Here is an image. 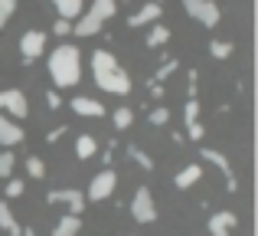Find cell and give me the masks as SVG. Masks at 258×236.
<instances>
[{"instance_id": "cell-1", "label": "cell", "mask_w": 258, "mask_h": 236, "mask_svg": "<svg viewBox=\"0 0 258 236\" xmlns=\"http://www.w3.org/2000/svg\"><path fill=\"white\" fill-rule=\"evenodd\" d=\"M92 76L101 92H111V96H127L131 92V76L121 69V63L108 50L92 53Z\"/></svg>"}, {"instance_id": "cell-2", "label": "cell", "mask_w": 258, "mask_h": 236, "mask_svg": "<svg viewBox=\"0 0 258 236\" xmlns=\"http://www.w3.org/2000/svg\"><path fill=\"white\" fill-rule=\"evenodd\" d=\"M49 76L59 89H72L82 79V59H79V50L72 43H62L49 53Z\"/></svg>"}, {"instance_id": "cell-3", "label": "cell", "mask_w": 258, "mask_h": 236, "mask_svg": "<svg viewBox=\"0 0 258 236\" xmlns=\"http://www.w3.org/2000/svg\"><path fill=\"white\" fill-rule=\"evenodd\" d=\"M114 13H118V0H95L92 10H88L76 26H72V33H76V36H95V33L101 30V23L111 20Z\"/></svg>"}, {"instance_id": "cell-4", "label": "cell", "mask_w": 258, "mask_h": 236, "mask_svg": "<svg viewBox=\"0 0 258 236\" xmlns=\"http://www.w3.org/2000/svg\"><path fill=\"white\" fill-rule=\"evenodd\" d=\"M131 217L138 223H154L157 220V207H154V194L147 187H138L131 197Z\"/></svg>"}, {"instance_id": "cell-5", "label": "cell", "mask_w": 258, "mask_h": 236, "mask_svg": "<svg viewBox=\"0 0 258 236\" xmlns=\"http://www.w3.org/2000/svg\"><path fill=\"white\" fill-rule=\"evenodd\" d=\"M114 184H118V174H114L111 167L98 171V174L92 177V184H88V194H85V200H95V204L108 200V197L114 194Z\"/></svg>"}, {"instance_id": "cell-6", "label": "cell", "mask_w": 258, "mask_h": 236, "mask_svg": "<svg viewBox=\"0 0 258 236\" xmlns=\"http://www.w3.org/2000/svg\"><path fill=\"white\" fill-rule=\"evenodd\" d=\"M183 7H186V13L196 20V23H203L206 30H213L216 23H219V7L213 4V0H183Z\"/></svg>"}, {"instance_id": "cell-7", "label": "cell", "mask_w": 258, "mask_h": 236, "mask_svg": "<svg viewBox=\"0 0 258 236\" xmlns=\"http://www.w3.org/2000/svg\"><path fill=\"white\" fill-rule=\"evenodd\" d=\"M0 112L7 118H26L30 115V99L20 89H4L0 92Z\"/></svg>"}, {"instance_id": "cell-8", "label": "cell", "mask_w": 258, "mask_h": 236, "mask_svg": "<svg viewBox=\"0 0 258 236\" xmlns=\"http://www.w3.org/2000/svg\"><path fill=\"white\" fill-rule=\"evenodd\" d=\"M46 50V33L43 30H30L20 36V53H23V66H30L33 59H39Z\"/></svg>"}, {"instance_id": "cell-9", "label": "cell", "mask_w": 258, "mask_h": 236, "mask_svg": "<svg viewBox=\"0 0 258 236\" xmlns=\"http://www.w3.org/2000/svg\"><path fill=\"white\" fill-rule=\"evenodd\" d=\"M46 200H49V204H66V207L72 210V217H79V213L85 210V194H82V191H72V187L49 191V194H46Z\"/></svg>"}, {"instance_id": "cell-10", "label": "cell", "mask_w": 258, "mask_h": 236, "mask_svg": "<svg viewBox=\"0 0 258 236\" xmlns=\"http://www.w3.org/2000/svg\"><path fill=\"white\" fill-rule=\"evenodd\" d=\"M200 158H206L209 164H216L222 174H226V187H229L232 194L239 191V180H235V174H232V164H229V158H226L222 151H216V148H203V154H200Z\"/></svg>"}, {"instance_id": "cell-11", "label": "cell", "mask_w": 258, "mask_h": 236, "mask_svg": "<svg viewBox=\"0 0 258 236\" xmlns=\"http://www.w3.org/2000/svg\"><path fill=\"white\" fill-rule=\"evenodd\" d=\"M206 226H209V236H229L235 226H239V217H235L232 210H219V213L209 217Z\"/></svg>"}, {"instance_id": "cell-12", "label": "cell", "mask_w": 258, "mask_h": 236, "mask_svg": "<svg viewBox=\"0 0 258 236\" xmlns=\"http://www.w3.org/2000/svg\"><path fill=\"white\" fill-rule=\"evenodd\" d=\"M160 13H164V7L154 4V0H147V4L141 7L138 13L127 20V26H151V23H157V20H160Z\"/></svg>"}, {"instance_id": "cell-13", "label": "cell", "mask_w": 258, "mask_h": 236, "mask_svg": "<svg viewBox=\"0 0 258 236\" xmlns=\"http://www.w3.org/2000/svg\"><path fill=\"white\" fill-rule=\"evenodd\" d=\"M20 141H23V128H20L13 118H7L4 112H0V145L13 148V145H20Z\"/></svg>"}, {"instance_id": "cell-14", "label": "cell", "mask_w": 258, "mask_h": 236, "mask_svg": "<svg viewBox=\"0 0 258 236\" xmlns=\"http://www.w3.org/2000/svg\"><path fill=\"white\" fill-rule=\"evenodd\" d=\"M69 105H72L76 115H85V118H101V115H105V105L95 102V99H88V96H76Z\"/></svg>"}, {"instance_id": "cell-15", "label": "cell", "mask_w": 258, "mask_h": 236, "mask_svg": "<svg viewBox=\"0 0 258 236\" xmlns=\"http://www.w3.org/2000/svg\"><path fill=\"white\" fill-rule=\"evenodd\" d=\"M200 177H203V167H200V164H186L180 174H176V180H173V184L180 187V191H189V187H193Z\"/></svg>"}, {"instance_id": "cell-16", "label": "cell", "mask_w": 258, "mask_h": 236, "mask_svg": "<svg viewBox=\"0 0 258 236\" xmlns=\"http://www.w3.org/2000/svg\"><path fill=\"white\" fill-rule=\"evenodd\" d=\"M0 230H4L7 236H20V233H23V226L17 223V217H13V210H10V207L4 204V200H0Z\"/></svg>"}, {"instance_id": "cell-17", "label": "cell", "mask_w": 258, "mask_h": 236, "mask_svg": "<svg viewBox=\"0 0 258 236\" xmlns=\"http://www.w3.org/2000/svg\"><path fill=\"white\" fill-rule=\"evenodd\" d=\"M79 230H82V220H79V217H72V213H66V217L56 223L52 236H79Z\"/></svg>"}, {"instance_id": "cell-18", "label": "cell", "mask_w": 258, "mask_h": 236, "mask_svg": "<svg viewBox=\"0 0 258 236\" xmlns=\"http://www.w3.org/2000/svg\"><path fill=\"white\" fill-rule=\"evenodd\" d=\"M95 151H98V141H95L92 134H79V141H76V158L79 161H88Z\"/></svg>"}, {"instance_id": "cell-19", "label": "cell", "mask_w": 258, "mask_h": 236, "mask_svg": "<svg viewBox=\"0 0 258 236\" xmlns=\"http://www.w3.org/2000/svg\"><path fill=\"white\" fill-rule=\"evenodd\" d=\"M59 10V20H76L82 13V0H52Z\"/></svg>"}, {"instance_id": "cell-20", "label": "cell", "mask_w": 258, "mask_h": 236, "mask_svg": "<svg viewBox=\"0 0 258 236\" xmlns=\"http://www.w3.org/2000/svg\"><path fill=\"white\" fill-rule=\"evenodd\" d=\"M167 39H170V26H160V23H154V30L147 33V39H144V43L151 46V50H157V46H164Z\"/></svg>"}, {"instance_id": "cell-21", "label": "cell", "mask_w": 258, "mask_h": 236, "mask_svg": "<svg viewBox=\"0 0 258 236\" xmlns=\"http://www.w3.org/2000/svg\"><path fill=\"white\" fill-rule=\"evenodd\" d=\"M26 174H30L33 180H43V177H46V164H43V158L30 154V158H26Z\"/></svg>"}, {"instance_id": "cell-22", "label": "cell", "mask_w": 258, "mask_h": 236, "mask_svg": "<svg viewBox=\"0 0 258 236\" xmlns=\"http://www.w3.org/2000/svg\"><path fill=\"white\" fill-rule=\"evenodd\" d=\"M176 69H180V63H176V59H167V63L164 66H160V69L157 72H154V79H151V82H157V85H164V79H170L173 76V72Z\"/></svg>"}, {"instance_id": "cell-23", "label": "cell", "mask_w": 258, "mask_h": 236, "mask_svg": "<svg viewBox=\"0 0 258 236\" xmlns=\"http://www.w3.org/2000/svg\"><path fill=\"white\" fill-rule=\"evenodd\" d=\"M131 121H134V112L127 109V105H121V109L114 112V128H118V131H127V128H131Z\"/></svg>"}, {"instance_id": "cell-24", "label": "cell", "mask_w": 258, "mask_h": 236, "mask_svg": "<svg viewBox=\"0 0 258 236\" xmlns=\"http://www.w3.org/2000/svg\"><path fill=\"white\" fill-rule=\"evenodd\" d=\"M209 53H213L216 59H229L235 50H232V43H226V39H213V43H209Z\"/></svg>"}, {"instance_id": "cell-25", "label": "cell", "mask_w": 258, "mask_h": 236, "mask_svg": "<svg viewBox=\"0 0 258 236\" xmlns=\"http://www.w3.org/2000/svg\"><path fill=\"white\" fill-rule=\"evenodd\" d=\"M127 154H131V158H134V161H138V164H141V167H144V171H154V158H147V154H144V151H141V148H138V145H127Z\"/></svg>"}, {"instance_id": "cell-26", "label": "cell", "mask_w": 258, "mask_h": 236, "mask_svg": "<svg viewBox=\"0 0 258 236\" xmlns=\"http://www.w3.org/2000/svg\"><path fill=\"white\" fill-rule=\"evenodd\" d=\"M13 167H17V154L4 151V154H0V177H10Z\"/></svg>"}, {"instance_id": "cell-27", "label": "cell", "mask_w": 258, "mask_h": 236, "mask_svg": "<svg viewBox=\"0 0 258 236\" xmlns=\"http://www.w3.org/2000/svg\"><path fill=\"white\" fill-rule=\"evenodd\" d=\"M183 118H186V128L200 121V102H196V99H189V102H186V109H183Z\"/></svg>"}, {"instance_id": "cell-28", "label": "cell", "mask_w": 258, "mask_h": 236, "mask_svg": "<svg viewBox=\"0 0 258 236\" xmlns=\"http://www.w3.org/2000/svg\"><path fill=\"white\" fill-rule=\"evenodd\" d=\"M13 10H17V0H0V30H4L7 20L13 17Z\"/></svg>"}, {"instance_id": "cell-29", "label": "cell", "mask_w": 258, "mask_h": 236, "mask_svg": "<svg viewBox=\"0 0 258 236\" xmlns=\"http://www.w3.org/2000/svg\"><path fill=\"white\" fill-rule=\"evenodd\" d=\"M167 121H170V112H167L164 105H157V109L151 112V125H167Z\"/></svg>"}, {"instance_id": "cell-30", "label": "cell", "mask_w": 258, "mask_h": 236, "mask_svg": "<svg viewBox=\"0 0 258 236\" xmlns=\"http://www.w3.org/2000/svg\"><path fill=\"white\" fill-rule=\"evenodd\" d=\"M23 180H17V177H10V184H7V197H23Z\"/></svg>"}, {"instance_id": "cell-31", "label": "cell", "mask_w": 258, "mask_h": 236, "mask_svg": "<svg viewBox=\"0 0 258 236\" xmlns=\"http://www.w3.org/2000/svg\"><path fill=\"white\" fill-rule=\"evenodd\" d=\"M52 30H56V36H69V33H72V23H69V20H56V23H52Z\"/></svg>"}, {"instance_id": "cell-32", "label": "cell", "mask_w": 258, "mask_h": 236, "mask_svg": "<svg viewBox=\"0 0 258 236\" xmlns=\"http://www.w3.org/2000/svg\"><path fill=\"white\" fill-rule=\"evenodd\" d=\"M66 131H69V128H66V125H59V128H52V131H49V134H46V141H49V145H56V141H59V138H62V134H66Z\"/></svg>"}, {"instance_id": "cell-33", "label": "cell", "mask_w": 258, "mask_h": 236, "mask_svg": "<svg viewBox=\"0 0 258 236\" xmlns=\"http://www.w3.org/2000/svg\"><path fill=\"white\" fill-rule=\"evenodd\" d=\"M46 105H49V109H59V105H62L59 92H46Z\"/></svg>"}, {"instance_id": "cell-34", "label": "cell", "mask_w": 258, "mask_h": 236, "mask_svg": "<svg viewBox=\"0 0 258 236\" xmlns=\"http://www.w3.org/2000/svg\"><path fill=\"white\" fill-rule=\"evenodd\" d=\"M186 131H189V138H193V141H200V138H203V131H206V128H203L200 121H196V125H189V128H186Z\"/></svg>"}, {"instance_id": "cell-35", "label": "cell", "mask_w": 258, "mask_h": 236, "mask_svg": "<svg viewBox=\"0 0 258 236\" xmlns=\"http://www.w3.org/2000/svg\"><path fill=\"white\" fill-rule=\"evenodd\" d=\"M147 89H151V96H154V99H164V85H157V82H147Z\"/></svg>"}, {"instance_id": "cell-36", "label": "cell", "mask_w": 258, "mask_h": 236, "mask_svg": "<svg viewBox=\"0 0 258 236\" xmlns=\"http://www.w3.org/2000/svg\"><path fill=\"white\" fill-rule=\"evenodd\" d=\"M20 236H36V233H33V226H23V233H20Z\"/></svg>"}, {"instance_id": "cell-37", "label": "cell", "mask_w": 258, "mask_h": 236, "mask_svg": "<svg viewBox=\"0 0 258 236\" xmlns=\"http://www.w3.org/2000/svg\"><path fill=\"white\" fill-rule=\"evenodd\" d=\"M154 4H160V0H154Z\"/></svg>"}]
</instances>
